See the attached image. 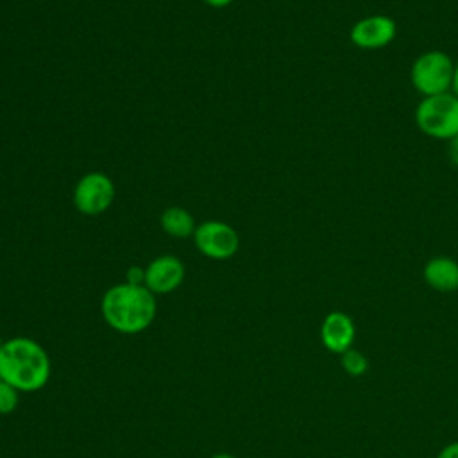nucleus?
Segmentation results:
<instances>
[{"label":"nucleus","instance_id":"f257e3e1","mask_svg":"<svg viewBox=\"0 0 458 458\" xmlns=\"http://www.w3.org/2000/svg\"><path fill=\"white\" fill-rule=\"evenodd\" d=\"M156 295L145 284L120 283L106 290L100 313L106 324L122 335H138L156 318Z\"/></svg>","mask_w":458,"mask_h":458},{"label":"nucleus","instance_id":"f03ea898","mask_svg":"<svg viewBox=\"0 0 458 458\" xmlns=\"http://www.w3.org/2000/svg\"><path fill=\"white\" fill-rule=\"evenodd\" d=\"M50 358L36 340L14 336L0 344V379L18 392L41 390L50 379Z\"/></svg>","mask_w":458,"mask_h":458},{"label":"nucleus","instance_id":"7ed1b4c3","mask_svg":"<svg viewBox=\"0 0 458 458\" xmlns=\"http://www.w3.org/2000/svg\"><path fill=\"white\" fill-rule=\"evenodd\" d=\"M415 123L426 136L449 141L458 134V97L451 91L422 97L415 107Z\"/></svg>","mask_w":458,"mask_h":458},{"label":"nucleus","instance_id":"20e7f679","mask_svg":"<svg viewBox=\"0 0 458 458\" xmlns=\"http://www.w3.org/2000/svg\"><path fill=\"white\" fill-rule=\"evenodd\" d=\"M454 61L442 50L422 52L410 68V82L422 97L451 91Z\"/></svg>","mask_w":458,"mask_h":458},{"label":"nucleus","instance_id":"39448f33","mask_svg":"<svg viewBox=\"0 0 458 458\" xmlns=\"http://www.w3.org/2000/svg\"><path fill=\"white\" fill-rule=\"evenodd\" d=\"M114 182L102 172L82 175L73 188V206L86 216H97L109 209L114 200Z\"/></svg>","mask_w":458,"mask_h":458},{"label":"nucleus","instance_id":"423d86ee","mask_svg":"<svg viewBox=\"0 0 458 458\" xmlns=\"http://www.w3.org/2000/svg\"><path fill=\"white\" fill-rule=\"evenodd\" d=\"M193 242L199 252L209 259H229L240 249V236L236 229L220 220H206L197 225Z\"/></svg>","mask_w":458,"mask_h":458},{"label":"nucleus","instance_id":"0eeeda50","mask_svg":"<svg viewBox=\"0 0 458 458\" xmlns=\"http://www.w3.org/2000/svg\"><path fill=\"white\" fill-rule=\"evenodd\" d=\"M397 36V23L386 14H370L358 20L349 32V39L361 50H379L388 47Z\"/></svg>","mask_w":458,"mask_h":458},{"label":"nucleus","instance_id":"6e6552de","mask_svg":"<svg viewBox=\"0 0 458 458\" xmlns=\"http://www.w3.org/2000/svg\"><path fill=\"white\" fill-rule=\"evenodd\" d=\"M184 276L186 270L182 261L172 254H163L145 267V286L154 295L170 293L182 284Z\"/></svg>","mask_w":458,"mask_h":458},{"label":"nucleus","instance_id":"1a4fd4ad","mask_svg":"<svg viewBox=\"0 0 458 458\" xmlns=\"http://www.w3.org/2000/svg\"><path fill=\"white\" fill-rule=\"evenodd\" d=\"M356 338L354 320L344 311H329L320 324V342L333 354L349 351Z\"/></svg>","mask_w":458,"mask_h":458},{"label":"nucleus","instance_id":"9d476101","mask_svg":"<svg viewBox=\"0 0 458 458\" xmlns=\"http://www.w3.org/2000/svg\"><path fill=\"white\" fill-rule=\"evenodd\" d=\"M424 283L440 293H453L458 290V261L449 256H435L424 263Z\"/></svg>","mask_w":458,"mask_h":458},{"label":"nucleus","instance_id":"9b49d317","mask_svg":"<svg viewBox=\"0 0 458 458\" xmlns=\"http://www.w3.org/2000/svg\"><path fill=\"white\" fill-rule=\"evenodd\" d=\"M159 224H161V229L172 238H190L197 229L193 215L186 208H179V206L166 208L161 213Z\"/></svg>","mask_w":458,"mask_h":458},{"label":"nucleus","instance_id":"f8f14e48","mask_svg":"<svg viewBox=\"0 0 458 458\" xmlns=\"http://www.w3.org/2000/svg\"><path fill=\"white\" fill-rule=\"evenodd\" d=\"M340 365H342V369H344L349 376L360 377V376H363V374L367 372V369H369V360H367V356H365L361 351L351 347L349 351H345L344 354H340Z\"/></svg>","mask_w":458,"mask_h":458},{"label":"nucleus","instance_id":"ddd939ff","mask_svg":"<svg viewBox=\"0 0 458 458\" xmlns=\"http://www.w3.org/2000/svg\"><path fill=\"white\" fill-rule=\"evenodd\" d=\"M18 401H20V392L9 383H5L4 379H0V415L13 413L18 406Z\"/></svg>","mask_w":458,"mask_h":458},{"label":"nucleus","instance_id":"4468645a","mask_svg":"<svg viewBox=\"0 0 458 458\" xmlns=\"http://www.w3.org/2000/svg\"><path fill=\"white\" fill-rule=\"evenodd\" d=\"M125 283H131V284H145V267L132 265V267L127 270Z\"/></svg>","mask_w":458,"mask_h":458},{"label":"nucleus","instance_id":"2eb2a0df","mask_svg":"<svg viewBox=\"0 0 458 458\" xmlns=\"http://www.w3.org/2000/svg\"><path fill=\"white\" fill-rule=\"evenodd\" d=\"M447 157L449 163L458 168V134L447 141Z\"/></svg>","mask_w":458,"mask_h":458},{"label":"nucleus","instance_id":"dca6fc26","mask_svg":"<svg viewBox=\"0 0 458 458\" xmlns=\"http://www.w3.org/2000/svg\"><path fill=\"white\" fill-rule=\"evenodd\" d=\"M437 458H458V440L445 444V445L438 451Z\"/></svg>","mask_w":458,"mask_h":458},{"label":"nucleus","instance_id":"f3484780","mask_svg":"<svg viewBox=\"0 0 458 458\" xmlns=\"http://www.w3.org/2000/svg\"><path fill=\"white\" fill-rule=\"evenodd\" d=\"M234 0H204V4H208L209 7H215V9H222V7H227L231 5Z\"/></svg>","mask_w":458,"mask_h":458},{"label":"nucleus","instance_id":"a211bd4d","mask_svg":"<svg viewBox=\"0 0 458 458\" xmlns=\"http://www.w3.org/2000/svg\"><path fill=\"white\" fill-rule=\"evenodd\" d=\"M451 93H454L458 97V63L454 64V77H453V86H451Z\"/></svg>","mask_w":458,"mask_h":458},{"label":"nucleus","instance_id":"6ab92c4d","mask_svg":"<svg viewBox=\"0 0 458 458\" xmlns=\"http://www.w3.org/2000/svg\"><path fill=\"white\" fill-rule=\"evenodd\" d=\"M211 458H236V456L231 453H215Z\"/></svg>","mask_w":458,"mask_h":458}]
</instances>
